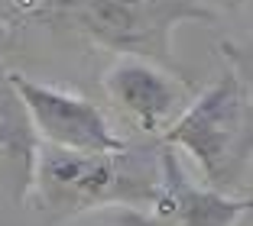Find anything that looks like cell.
Masks as SVG:
<instances>
[{"label": "cell", "mask_w": 253, "mask_h": 226, "mask_svg": "<svg viewBox=\"0 0 253 226\" xmlns=\"http://www.w3.org/2000/svg\"><path fill=\"white\" fill-rule=\"evenodd\" d=\"M104 226H111V223H104Z\"/></svg>", "instance_id": "obj_10"}, {"label": "cell", "mask_w": 253, "mask_h": 226, "mask_svg": "<svg viewBox=\"0 0 253 226\" xmlns=\"http://www.w3.org/2000/svg\"><path fill=\"white\" fill-rule=\"evenodd\" d=\"M159 184V139L114 152H65L36 146L30 191L49 220L94 210H143Z\"/></svg>", "instance_id": "obj_2"}, {"label": "cell", "mask_w": 253, "mask_h": 226, "mask_svg": "<svg viewBox=\"0 0 253 226\" xmlns=\"http://www.w3.org/2000/svg\"><path fill=\"white\" fill-rule=\"evenodd\" d=\"M36 146L26 110L7 81V68H0V191L13 200H26Z\"/></svg>", "instance_id": "obj_7"}, {"label": "cell", "mask_w": 253, "mask_h": 226, "mask_svg": "<svg viewBox=\"0 0 253 226\" xmlns=\"http://www.w3.org/2000/svg\"><path fill=\"white\" fill-rule=\"evenodd\" d=\"M253 210L247 194L198 188L179 165V152L159 142V184L143 210H111V226H237Z\"/></svg>", "instance_id": "obj_6"}, {"label": "cell", "mask_w": 253, "mask_h": 226, "mask_svg": "<svg viewBox=\"0 0 253 226\" xmlns=\"http://www.w3.org/2000/svg\"><path fill=\"white\" fill-rule=\"evenodd\" d=\"M217 3H221V7L227 10V13H240V10H244L247 3H250V0H217Z\"/></svg>", "instance_id": "obj_9"}, {"label": "cell", "mask_w": 253, "mask_h": 226, "mask_svg": "<svg viewBox=\"0 0 253 226\" xmlns=\"http://www.w3.org/2000/svg\"><path fill=\"white\" fill-rule=\"evenodd\" d=\"M13 39H16V36H13V23L0 13V55L13 52Z\"/></svg>", "instance_id": "obj_8"}, {"label": "cell", "mask_w": 253, "mask_h": 226, "mask_svg": "<svg viewBox=\"0 0 253 226\" xmlns=\"http://www.w3.org/2000/svg\"><path fill=\"white\" fill-rule=\"evenodd\" d=\"M10 23H39L55 32L107 49L114 55H140L185 71L172 52V32L182 23H211L205 0H0Z\"/></svg>", "instance_id": "obj_1"}, {"label": "cell", "mask_w": 253, "mask_h": 226, "mask_svg": "<svg viewBox=\"0 0 253 226\" xmlns=\"http://www.w3.org/2000/svg\"><path fill=\"white\" fill-rule=\"evenodd\" d=\"M101 91L120 117L133 123V129L159 139L192 100L198 84L185 71L166 68L153 59L114 55L101 74Z\"/></svg>", "instance_id": "obj_5"}, {"label": "cell", "mask_w": 253, "mask_h": 226, "mask_svg": "<svg viewBox=\"0 0 253 226\" xmlns=\"http://www.w3.org/2000/svg\"><path fill=\"white\" fill-rule=\"evenodd\" d=\"M7 81L26 110V120L39 146L65 149V152H114L130 146V139L120 136L111 126L107 113L84 94L45 84L10 68Z\"/></svg>", "instance_id": "obj_4"}, {"label": "cell", "mask_w": 253, "mask_h": 226, "mask_svg": "<svg viewBox=\"0 0 253 226\" xmlns=\"http://www.w3.org/2000/svg\"><path fill=\"white\" fill-rule=\"evenodd\" d=\"M224 65L214 84L195 91L182 113L169 123L159 142L188 152L198 165L205 188L234 194L247 191L253 161V103L247 68L231 42L221 45Z\"/></svg>", "instance_id": "obj_3"}]
</instances>
